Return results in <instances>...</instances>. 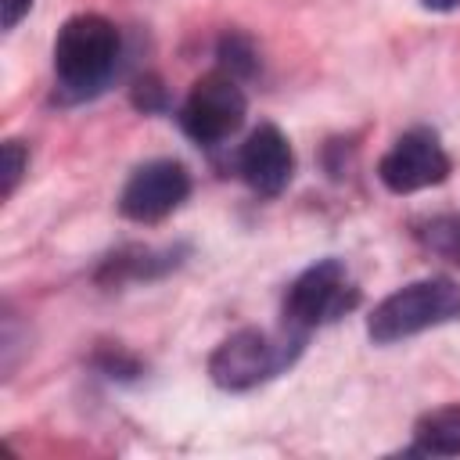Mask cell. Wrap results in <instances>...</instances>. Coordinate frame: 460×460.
Wrapping results in <instances>:
<instances>
[{"mask_svg": "<svg viewBox=\"0 0 460 460\" xmlns=\"http://www.w3.org/2000/svg\"><path fill=\"white\" fill-rule=\"evenodd\" d=\"M119 29L101 14H75L54 40V75L65 97L97 93L119 65Z\"/></svg>", "mask_w": 460, "mask_h": 460, "instance_id": "6da1fadb", "label": "cell"}, {"mask_svg": "<svg viewBox=\"0 0 460 460\" xmlns=\"http://www.w3.org/2000/svg\"><path fill=\"white\" fill-rule=\"evenodd\" d=\"M453 320H460V284L449 277H424L381 298L367 320V334L377 345H392Z\"/></svg>", "mask_w": 460, "mask_h": 460, "instance_id": "7a4b0ae2", "label": "cell"}, {"mask_svg": "<svg viewBox=\"0 0 460 460\" xmlns=\"http://www.w3.org/2000/svg\"><path fill=\"white\" fill-rule=\"evenodd\" d=\"M302 345H305V334L288 331V327L280 338L244 327L216 345V352L208 356V377L223 392H248V388L266 385L270 377L284 374L295 363V356L302 352Z\"/></svg>", "mask_w": 460, "mask_h": 460, "instance_id": "3957f363", "label": "cell"}, {"mask_svg": "<svg viewBox=\"0 0 460 460\" xmlns=\"http://www.w3.org/2000/svg\"><path fill=\"white\" fill-rule=\"evenodd\" d=\"M359 288L349 280V270L341 259H320L309 270H302L291 288L284 291V327L309 334L320 323H331L356 309Z\"/></svg>", "mask_w": 460, "mask_h": 460, "instance_id": "277c9868", "label": "cell"}, {"mask_svg": "<svg viewBox=\"0 0 460 460\" xmlns=\"http://www.w3.org/2000/svg\"><path fill=\"white\" fill-rule=\"evenodd\" d=\"M244 111H248V101H244L241 83L230 72L216 68L190 86V93L180 108V126L194 144L212 147L241 129Z\"/></svg>", "mask_w": 460, "mask_h": 460, "instance_id": "5b68a950", "label": "cell"}, {"mask_svg": "<svg viewBox=\"0 0 460 460\" xmlns=\"http://www.w3.org/2000/svg\"><path fill=\"white\" fill-rule=\"evenodd\" d=\"M190 194V172L172 158H155L133 169L119 194V212L133 223H158Z\"/></svg>", "mask_w": 460, "mask_h": 460, "instance_id": "8992f818", "label": "cell"}, {"mask_svg": "<svg viewBox=\"0 0 460 460\" xmlns=\"http://www.w3.org/2000/svg\"><path fill=\"white\" fill-rule=\"evenodd\" d=\"M377 176L392 194H413L449 176V155L431 129H410L385 151V158L377 162Z\"/></svg>", "mask_w": 460, "mask_h": 460, "instance_id": "52a82bcc", "label": "cell"}, {"mask_svg": "<svg viewBox=\"0 0 460 460\" xmlns=\"http://www.w3.org/2000/svg\"><path fill=\"white\" fill-rule=\"evenodd\" d=\"M237 172L255 194H266V198L280 194L295 172V155L288 137L270 122L259 126L237 151Z\"/></svg>", "mask_w": 460, "mask_h": 460, "instance_id": "ba28073f", "label": "cell"}, {"mask_svg": "<svg viewBox=\"0 0 460 460\" xmlns=\"http://www.w3.org/2000/svg\"><path fill=\"white\" fill-rule=\"evenodd\" d=\"M410 453H420V456H456L460 453V406H442V410L424 413L417 420V428H413Z\"/></svg>", "mask_w": 460, "mask_h": 460, "instance_id": "9c48e42d", "label": "cell"}, {"mask_svg": "<svg viewBox=\"0 0 460 460\" xmlns=\"http://www.w3.org/2000/svg\"><path fill=\"white\" fill-rule=\"evenodd\" d=\"M180 259L176 252H151V248H122L104 259V270L97 280H129V277H158L172 270Z\"/></svg>", "mask_w": 460, "mask_h": 460, "instance_id": "30bf717a", "label": "cell"}, {"mask_svg": "<svg viewBox=\"0 0 460 460\" xmlns=\"http://www.w3.org/2000/svg\"><path fill=\"white\" fill-rule=\"evenodd\" d=\"M417 241L435 255L460 262V216H435L417 226Z\"/></svg>", "mask_w": 460, "mask_h": 460, "instance_id": "8fae6325", "label": "cell"}, {"mask_svg": "<svg viewBox=\"0 0 460 460\" xmlns=\"http://www.w3.org/2000/svg\"><path fill=\"white\" fill-rule=\"evenodd\" d=\"M219 68L230 72L234 79H248V75H255L259 58H255L252 40L241 36V32H226V36L219 40Z\"/></svg>", "mask_w": 460, "mask_h": 460, "instance_id": "7c38bea8", "label": "cell"}, {"mask_svg": "<svg viewBox=\"0 0 460 460\" xmlns=\"http://www.w3.org/2000/svg\"><path fill=\"white\" fill-rule=\"evenodd\" d=\"M22 172H25V147L18 140H7L4 144V198L14 194Z\"/></svg>", "mask_w": 460, "mask_h": 460, "instance_id": "4fadbf2b", "label": "cell"}, {"mask_svg": "<svg viewBox=\"0 0 460 460\" xmlns=\"http://www.w3.org/2000/svg\"><path fill=\"white\" fill-rule=\"evenodd\" d=\"M97 363H101V370H104L108 377H137V374H140V363H137L133 356L119 352V349H104V352L97 356Z\"/></svg>", "mask_w": 460, "mask_h": 460, "instance_id": "5bb4252c", "label": "cell"}, {"mask_svg": "<svg viewBox=\"0 0 460 460\" xmlns=\"http://www.w3.org/2000/svg\"><path fill=\"white\" fill-rule=\"evenodd\" d=\"M133 104L144 108V111H162L165 108V90L158 79H140L133 86Z\"/></svg>", "mask_w": 460, "mask_h": 460, "instance_id": "9a60e30c", "label": "cell"}, {"mask_svg": "<svg viewBox=\"0 0 460 460\" xmlns=\"http://www.w3.org/2000/svg\"><path fill=\"white\" fill-rule=\"evenodd\" d=\"M32 0H0V11H4V29H14L25 14H29Z\"/></svg>", "mask_w": 460, "mask_h": 460, "instance_id": "2e32d148", "label": "cell"}, {"mask_svg": "<svg viewBox=\"0 0 460 460\" xmlns=\"http://www.w3.org/2000/svg\"><path fill=\"white\" fill-rule=\"evenodd\" d=\"M428 11H456L460 7V0H420Z\"/></svg>", "mask_w": 460, "mask_h": 460, "instance_id": "e0dca14e", "label": "cell"}]
</instances>
